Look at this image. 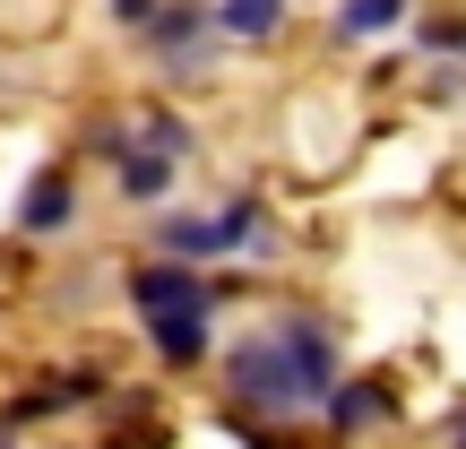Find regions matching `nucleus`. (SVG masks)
Returning <instances> with one entry per match:
<instances>
[{
    "label": "nucleus",
    "instance_id": "0eeeda50",
    "mask_svg": "<svg viewBox=\"0 0 466 449\" xmlns=\"http://www.w3.org/2000/svg\"><path fill=\"white\" fill-rule=\"evenodd\" d=\"M285 26V0H217V35L225 44H268Z\"/></svg>",
    "mask_w": 466,
    "mask_h": 449
},
{
    "label": "nucleus",
    "instance_id": "1a4fd4ad",
    "mask_svg": "<svg viewBox=\"0 0 466 449\" xmlns=\"http://www.w3.org/2000/svg\"><path fill=\"white\" fill-rule=\"evenodd\" d=\"M389 26H406V0H346L337 9V44H371Z\"/></svg>",
    "mask_w": 466,
    "mask_h": 449
},
{
    "label": "nucleus",
    "instance_id": "39448f33",
    "mask_svg": "<svg viewBox=\"0 0 466 449\" xmlns=\"http://www.w3.org/2000/svg\"><path fill=\"white\" fill-rule=\"evenodd\" d=\"M319 415H329V433H363V423L389 415V381H337L319 398Z\"/></svg>",
    "mask_w": 466,
    "mask_h": 449
},
{
    "label": "nucleus",
    "instance_id": "f03ea898",
    "mask_svg": "<svg viewBox=\"0 0 466 449\" xmlns=\"http://www.w3.org/2000/svg\"><path fill=\"white\" fill-rule=\"evenodd\" d=\"M130 302L138 311H217V285L199 277V260H147V268H130Z\"/></svg>",
    "mask_w": 466,
    "mask_h": 449
},
{
    "label": "nucleus",
    "instance_id": "7ed1b4c3",
    "mask_svg": "<svg viewBox=\"0 0 466 449\" xmlns=\"http://www.w3.org/2000/svg\"><path fill=\"white\" fill-rule=\"evenodd\" d=\"M104 156L121 165V199H138V208L173 199V182H182V156L147 148V138H130V130H104Z\"/></svg>",
    "mask_w": 466,
    "mask_h": 449
},
{
    "label": "nucleus",
    "instance_id": "6e6552de",
    "mask_svg": "<svg viewBox=\"0 0 466 449\" xmlns=\"http://www.w3.org/2000/svg\"><path fill=\"white\" fill-rule=\"evenodd\" d=\"M69 217H78V199H69V173H44V182L17 199V225H26V233H61Z\"/></svg>",
    "mask_w": 466,
    "mask_h": 449
},
{
    "label": "nucleus",
    "instance_id": "9b49d317",
    "mask_svg": "<svg viewBox=\"0 0 466 449\" xmlns=\"http://www.w3.org/2000/svg\"><path fill=\"white\" fill-rule=\"evenodd\" d=\"M156 242H165L173 260H217V217H165Z\"/></svg>",
    "mask_w": 466,
    "mask_h": 449
},
{
    "label": "nucleus",
    "instance_id": "f257e3e1",
    "mask_svg": "<svg viewBox=\"0 0 466 449\" xmlns=\"http://www.w3.org/2000/svg\"><path fill=\"white\" fill-rule=\"evenodd\" d=\"M225 372H233V398L250 415L294 423V415H319V398L337 389V337L311 311H277L268 329H250L225 354Z\"/></svg>",
    "mask_w": 466,
    "mask_h": 449
},
{
    "label": "nucleus",
    "instance_id": "423d86ee",
    "mask_svg": "<svg viewBox=\"0 0 466 449\" xmlns=\"http://www.w3.org/2000/svg\"><path fill=\"white\" fill-rule=\"evenodd\" d=\"M138 320H147V346L165 363H199L208 354V311H138Z\"/></svg>",
    "mask_w": 466,
    "mask_h": 449
},
{
    "label": "nucleus",
    "instance_id": "20e7f679",
    "mask_svg": "<svg viewBox=\"0 0 466 449\" xmlns=\"http://www.w3.org/2000/svg\"><path fill=\"white\" fill-rule=\"evenodd\" d=\"M225 250H250V260L277 250V225H268L259 199H225V208H217V260H225Z\"/></svg>",
    "mask_w": 466,
    "mask_h": 449
},
{
    "label": "nucleus",
    "instance_id": "9d476101",
    "mask_svg": "<svg viewBox=\"0 0 466 449\" xmlns=\"http://www.w3.org/2000/svg\"><path fill=\"white\" fill-rule=\"evenodd\" d=\"M208 26H217V17H208L199 0H182V9H147V44H156V52H182V44H199Z\"/></svg>",
    "mask_w": 466,
    "mask_h": 449
},
{
    "label": "nucleus",
    "instance_id": "2eb2a0df",
    "mask_svg": "<svg viewBox=\"0 0 466 449\" xmlns=\"http://www.w3.org/2000/svg\"><path fill=\"white\" fill-rule=\"evenodd\" d=\"M450 433H458V441H466V406H458V415H450Z\"/></svg>",
    "mask_w": 466,
    "mask_h": 449
},
{
    "label": "nucleus",
    "instance_id": "4468645a",
    "mask_svg": "<svg viewBox=\"0 0 466 449\" xmlns=\"http://www.w3.org/2000/svg\"><path fill=\"white\" fill-rule=\"evenodd\" d=\"M147 9H156V0H113V17H121V26H147Z\"/></svg>",
    "mask_w": 466,
    "mask_h": 449
},
{
    "label": "nucleus",
    "instance_id": "f8f14e48",
    "mask_svg": "<svg viewBox=\"0 0 466 449\" xmlns=\"http://www.w3.org/2000/svg\"><path fill=\"white\" fill-rule=\"evenodd\" d=\"M138 138H147V148H165V156H190V148H199L182 113H156V121H147V130H138Z\"/></svg>",
    "mask_w": 466,
    "mask_h": 449
},
{
    "label": "nucleus",
    "instance_id": "ddd939ff",
    "mask_svg": "<svg viewBox=\"0 0 466 449\" xmlns=\"http://www.w3.org/2000/svg\"><path fill=\"white\" fill-rule=\"evenodd\" d=\"M415 44H423V52H441V61H450V52L466 61V17H423V35H415Z\"/></svg>",
    "mask_w": 466,
    "mask_h": 449
}]
</instances>
